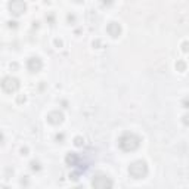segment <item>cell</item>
<instances>
[{"mask_svg": "<svg viewBox=\"0 0 189 189\" xmlns=\"http://www.w3.org/2000/svg\"><path fill=\"white\" fill-rule=\"evenodd\" d=\"M8 9L11 12V15L14 16H21L27 12V3L24 0H11L8 3Z\"/></svg>", "mask_w": 189, "mask_h": 189, "instance_id": "obj_3", "label": "cell"}, {"mask_svg": "<svg viewBox=\"0 0 189 189\" xmlns=\"http://www.w3.org/2000/svg\"><path fill=\"white\" fill-rule=\"evenodd\" d=\"M118 146L126 151V152H132V151H136L139 146H140V139L139 136H136L135 133H124L120 136L118 139Z\"/></svg>", "mask_w": 189, "mask_h": 189, "instance_id": "obj_1", "label": "cell"}, {"mask_svg": "<svg viewBox=\"0 0 189 189\" xmlns=\"http://www.w3.org/2000/svg\"><path fill=\"white\" fill-rule=\"evenodd\" d=\"M67 19H68V22H74V21H75V16H74V15H68Z\"/></svg>", "mask_w": 189, "mask_h": 189, "instance_id": "obj_18", "label": "cell"}, {"mask_svg": "<svg viewBox=\"0 0 189 189\" xmlns=\"http://www.w3.org/2000/svg\"><path fill=\"white\" fill-rule=\"evenodd\" d=\"M129 174L133 179H143L148 174V165H146V163L142 161V160L133 161L129 165Z\"/></svg>", "mask_w": 189, "mask_h": 189, "instance_id": "obj_2", "label": "cell"}, {"mask_svg": "<svg viewBox=\"0 0 189 189\" xmlns=\"http://www.w3.org/2000/svg\"><path fill=\"white\" fill-rule=\"evenodd\" d=\"M47 121L53 126H58L64 121V114L61 111H52V112L47 114Z\"/></svg>", "mask_w": 189, "mask_h": 189, "instance_id": "obj_7", "label": "cell"}, {"mask_svg": "<svg viewBox=\"0 0 189 189\" xmlns=\"http://www.w3.org/2000/svg\"><path fill=\"white\" fill-rule=\"evenodd\" d=\"M21 152H22V155H27V154H28V148H22Z\"/></svg>", "mask_w": 189, "mask_h": 189, "instance_id": "obj_22", "label": "cell"}, {"mask_svg": "<svg viewBox=\"0 0 189 189\" xmlns=\"http://www.w3.org/2000/svg\"><path fill=\"white\" fill-rule=\"evenodd\" d=\"M64 137H65V136H64L62 133H58V135H56V140H58V142H62Z\"/></svg>", "mask_w": 189, "mask_h": 189, "instance_id": "obj_16", "label": "cell"}, {"mask_svg": "<svg viewBox=\"0 0 189 189\" xmlns=\"http://www.w3.org/2000/svg\"><path fill=\"white\" fill-rule=\"evenodd\" d=\"M3 140H5V137H3V135H2V133H0V145L3 143Z\"/></svg>", "mask_w": 189, "mask_h": 189, "instance_id": "obj_23", "label": "cell"}, {"mask_svg": "<svg viewBox=\"0 0 189 189\" xmlns=\"http://www.w3.org/2000/svg\"><path fill=\"white\" fill-rule=\"evenodd\" d=\"M182 50H183V52H185V53H186V52H188V42H185V43H183V44H182Z\"/></svg>", "mask_w": 189, "mask_h": 189, "instance_id": "obj_19", "label": "cell"}, {"mask_svg": "<svg viewBox=\"0 0 189 189\" xmlns=\"http://www.w3.org/2000/svg\"><path fill=\"white\" fill-rule=\"evenodd\" d=\"M30 165H31V170H34V171H39V170L42 168L39 161H31V163H30Z\"/></svg>", "mask_w": 189, "mask_h": 189, "instance_id": "obj_11", "label": "cell"}, {"mask_svg": "<svg viewBox=\"0 0 189 189\" xmlns=\"http://www.w3.org/2000/svg\"><path fill=\"white\" fill-rule=\"evenodd\" d=\"M112 2H114V0H102V3H104L105 6H110V5H112Z\"/></svg>", "mask_w": 189, "mask_h": 189, "instance_id": "obj_17", "label": "cell"}, {"mask_svg": "<svg viewBox=\"0 0 189 189\" xmlns=\"http://www.w3.org/2000/svg\"><path fill=\"white\" fill-rule=\"evenodd\" d=\"M42 67H43V62H42V59L39 56H33V58H30L27 61V68L31 72H39L42 69Z\"/></svg>", "mask_w": 189, "mask_h": 189, "instance_id": "obj_6", "label": "cell"}, {"mask_svg": "<svg viewBox=\"0 0 189 189\" xmlns=\"http://www.w3.org/2000/svg\"><path fill=\"white\" fill-rule=\"evenodd\" d=\"M46 19H47L50 24H53V19H55V18H53V15H49V16H46Z\"/></svg>", "mask_w": 189, "mask_h": 189, "instance_id": "obj_21", "label": "cell"}, {"mask_svg": "<svg viewBox=\"0 0 189 189\" xmlns=\"http://www.w3.org/2000/svg\"><path fill=\"white\" fill-rule=\"evenodd\" d=\"M2 89L6 93H15L19 89V80L12 75H8L2 80Z\"/></svg>", "mask_w": 189, "mask_h": 189, "instance_id": "obj_5", "label": "cell"}, {"mask_svg": "<svg viewBox=\"0 0 189 189\" xmlns=\"http://www.w3.org/2000/svg\"><path fill=\"white\" fill-rule=\"evenodd\" d=\"M183 108H188V101H186V99L183 101Z\"/></svg>", "mask_w": 189, "mask_h": 189, "instance_id": "obj_25", "label": "cell"}, {"mask_svg": "<svg viewBox=\"0 0 189 189\" xmlns=\"http://www.w3.org/2000/svg\"><path fill=\"white\" fill-rule=\"evenodd\" d=\"M107 31H108V34H110L111 37L117 39V37L121 36V25H120L118 22H110L108 27H107Z\"/></svg>", "mask_w": 189, "mask_h": 189, "instance_id": "obj_8", "label": "cell"}, {"mask_svg": "<svg viewBox=\"0 0 189 189\" xmlns=\"http://www.w3.org/2000/svg\"><path fill=\"white\" fill-rule=\"evenodd\" d=\"M176 69L180 71V72L186 71V64H185L183 61H177V62H176Z\"/></svg>", "mask_w": 189, "mask_h": 189, "instance_id": "obj_10", "label": "cell"}, {"mask_svg": "<svg viewBox=\"0 0 189 189\" xmlns=\"http://www.w3.org/2000/svg\"><path fill=\"white\" fill-rule=\"evenodd\" d=\"M92 186L94 189H107V188H112L114 186V182L108 176H105V174H98V176L93 177Z\"/></svg>", "mask_w": 189, "mask_h": 189, "instance_id": "obj_4", "label": "cell"}, {"mask_svg": "<svg viewBox=\"0 0 189 189\" xmlns=\"http://www.w3.org/2000/svg\"><path fill=\"white\" fill-rule=\"evenodd\" d=\"M62 44H64V43H62V40L55 39V46H56V47H62Z\"/></svg>", "mask_w": 189, "mask_h": 189, "instance_id": "obj_15", "label": "cell"}, {"mask_svg": "<svg viewBox=\"0 0 189 189\" xmlns=\"http://www.w3.org/2000/svg\"><path fill=\"white\" fill-rule=\"evenodd\" d=\"M83 143H84V139H83L81 136H77V137L74 139V145H75V146H83Z\"/></svg>", "mask_w": 189, "mask_h": 189, "instance_id": "obj_12", "label": "cell"}, {"mask_svg": "<svg viewBox=\"0 0 189 189\" xmlns=\"http://www.w3.org/2000/svg\"><path fill=\"white\" fill-rule=\"evenodd\" d=\"M65 163H67L69 167H77L78 163H80V157H78L75 152H68L67 157H65Z\"/></svg>", "mask_w": 189, "mask_h": 189, "instance_id": "obj_9", "label": "cell"}, {"mask_svg": "<svg viewBox=\"0 0 189 189\" xmlns=\"http://www.w3.org/2000/svg\"><path fill=\"white\" fill-rule=\"evenodd\" d=\"M69 179H72V180H77V179H78V174H77V173H72V174H69Z\"/></svg>", "mask_w": 189, "mask_h": 189, "instance_id": "obj_20", "label": "cell"}, {"mask_svg": "<svg viewBox=\"0 0 189 189\" xmlns=\"http://www.w3.org/2000/svg\"><path fill=\"white\" fill-rule=\"evenodd\" d=\"M183 123L188 124V115H183Z\"/></svg>", "mask_w": 189, "mask_h": 189, "instance_id": "obj_24", "label": "cell"}, {"mask_svg": "<svg viewBox=\"0 0 189 189\" xmlns=\"http://www.w3.org/2000/svg\"><path fill=\"white\" fill-rule=\"evenodd\" d=\"M74 2H75V3H81V2H83V0H74Z\"/></svg>", "mask_w": 189, "mask_h": 189, "instance_id": "obj_27", "label": "cell"}, {"mask_svg": "<svg viewBox=\"0 0 189 189\" xmlns=\"http://www.w3.org/2000/svg\"><path fill=\"white\" fill-rule=\"evenodd\" d=\"M8 25H9V28H14V30H15V28H18V22H15V21H9V22H8Z\"/></svg>", "mask_w": 189, "mask_h": 189, "instance_id": "obj_13", "label": "cell"}, {"mask_svg": "<svg viewBox=\"0 0 189 189\" xmlns=\"http://www.w3.org/2000/svg\"><path fill=\"white\" fill-rule=\"evenodd\" d=\"M25 101H27L25 96H22V94H19V96H18V104H24Z\"/></svg>", "mask_w": 189, "mask_h": 189, "instance_id": "obj_14", "label": "cell"}, {"mask_svg": "<svg viewBox=\"0 0 189 189\" xmlns=\"http://www.w3.org/2000/svg\"><path fill=\"white\" fill-rule=\"evenodd\" d=\"M11 68H14V69H16V68H18V65H16V64H12V65H11Z\"/></svg>", "mask_w": 189, "mask_h": 189, "instance_id": "obj_26", "label": "cell"}]
</instances>
